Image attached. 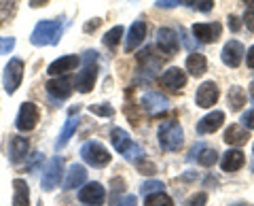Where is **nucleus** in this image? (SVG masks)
<instances>
[{
    "instance_id": "1",
    "label": "nucleus",
    "mask_w": 254,
    "mask_h": 206,
    "mask_svg": "<svg viewBox=\"0 0 254 206\" xmlns=\"http://www.w3.org/2000/svg\"><path fill=\"white\" fill-rule=\"evenodd\" d=\"M62 32H64V26H62L60 19L38 21L34 26V30H32V34H30V41H32V45H36V47L55 45V43H60Z\"/></svg>"
},
{
    "instance_id": "2",
    "label": "nucleus",
    "mask_w": 254,
    "mask_h": 206,
    "mask_svg": "<svg viewBox=\"0 0 254 206\" xmlns=\"http://www.w3.org/2000/svg\"><path fill=\"white\" fill-rule=\"evenodd\" d=\"M157 136H159V145H161L163 151H178L185 145V132H182L180 123L176 119L163 121Z\"/></svg>"
},
{
    "instance_id": "3",
    "label": "nucleus",
    "mask_w": 254,
    "mask_h": 206,
    "mask_svg": "<svg viewBox=\"0 0 254 206\" xmlns=\"http://www.w3.org/2000/svg\"><path fill=\"white\" fill-rule=\"evenodd\" d=\"M81 157L89 166H93V168H102V166H106L110 162V157L113 155L108 153V149L102 145V142L89 140V142H85V145L81 147Z\"/></svg>"
},
{
    "instance_id": "4",
    "label": "nucleus",
    "mask_w": 254,
    "mask_h": 206,
    "mask_svg": "<svg viewBox=\"0 0 254 206\" xmlns=\"http://www.w3.org/2000/svg\"><path fill=\"white\" fill-rule=\"evenodd\" d=\"M38 119H41V110H38L36 104L32 102H23L19 106V113H17V119H15V125H17L19 132H32L36 128Z\"/></svg>"
},
{
    "instance_id": "5",
    "label": "nucleus",
    "mask_w": 254,
    "mask_h": 206,
    "mask_svg": "<svg viewBox=\"0 0 254 206\" xmlns=\"http://www.w3.org/2000/svg\"><path fill=\"white\" fill-rule=\"evenodd\" d=\"M21 79H23V62L19 58H13L9 64H6L4 75H2V83H4V90L9 96L17 92V87L21 85Z\"/></svg>"
},
{
    "instance_id": "6",
    "label": "nucleus",
    "mask_w": 254,
    "mask_h": 206,
    "mask_svg": "<svg viewBox=\"0 0 254 206\" xmlns=\"http://www.w3.org/2000/svg\"><path fill=\"white\" fill-rule=\"evenodd\" d=\"M62 177H64V160L62 157H53L43 172V179H41L43 189L45 192H53L62 183Z\"/></svg>"
},
{
    "instance_id": "7",
    "label": "nucleus",
    "mask_w": 254,
    "mask_h": 206,
    "mask_svg": "<svg viewBox=\"0 0 254 206\" xmlns=\"http://www.w3.org/2000/svg\"><path fill=\"white\" fill-rule=\"evenodd\" d=\"M45 90L55 100H66L70 94L74 92V79L68 77V75H62L58 79H51V81H47Z\"/></svg>"
},
{
    "instance_id": "8",
    "label": "nucleus",
    "mask_w": 254,
    "mask_h": 206,
    "mask_svg": "<svg viewBox=\"0 0 254 206\" xmlns=\"http://www.w3.org/2000/svg\"><path fill=\"white\" fill-rule=\"evenodd\" d=\"M190 32H193V36L197 38L199 43H216L220 38V32H222V26L218 21L214 23H195L193 28H190Z\"/></svg>"
},
{
    "instance_id": "9",
    "label": "nucleus",
    "mask_w": 254,
    "mask_h": 206,
    "mask_svg": "<svg viewBox=\"0 0 254 206\" xmlns=\"http://www.w3.org/2000/svg\"><path fill=\"white\" fill-rule=\"evenodd\" d=\"M110 142H113L115 151L123 153L125 157H127V155L131 157V153H140V149L131 142V136H129V134H127L125 130H121V128H115L113 132H110Z\"/></svg>"
},
{
    "instance_id": "10",
    "label": "nucleus",
    "mask_w": 254,
    "mask_h": 206,
    "mask_svg": "<svg viewBox=\"0 0 254 206\" xmlns=\"http://www.w3.org/2000/svg\"><path fill=\"white\" fill-rule=\"evenodd\" d=\"M218 96H220V92H218V85L214 83V81H205L199 85V90H197V106H201V108H210L214 106L218 102Z\"/></svg>"
},
{
    "instance_id": "11",
    "label": "nucleus",
    "mask_w": 254,
    "mask_h": 206,
    "mask_svg": "<svg viewBox=\"0 0 254 206\" xmlns=\"http://www.w3.org/2000/svg\"><path fill=\"white\" fill-rule=\"evenodd\" d=\"M78 200L89 206H102L106 200V192L100 183H87L81 192H78Z\"/></svg>"
},
{
    "instance_id": "12",
    "label": "nucleus",
    "mask_w": 254,
    "mask_h": 206,
    "mask_svg": "<svg viewBox=\"0 0 254 206\" xmlns=\"http://www.w3.org/2000/svg\"><path fill=\"white\" fill-rule=\"evenodd\" d=\"M244 45L240 41H229L225 47H222V53H220V58L222 62L229 66V68H237L242 64V60H244Z\"/></svg>"
},
{
    "instance_id": "13",
    "label": "nucleus",
    "mask_w": 254,
    "mask_h": 206,
    "mask_svg": "<svg viewBox=\"0 0 254 206\" xmlns=\"http://www.w3.org/2000/svg\"><path fill=\"white\" fill-rule=\"evenodd\" d=\"M178 38L180 36L174 32L172 28H159V32H157V45L161 47V51L165 55H174V53H178V47H180Z\"/></svg>"
},
{
    "instance_id": "14",
    "label": "nucleus",
    "mask_w": 254,
    "mask_h": 206,
    "mask_svg": "<svg viewBox=\"0 0 254 206\" xmlns=\"http://www.w3.org/2000/svg\"><path fill=\"white\" fill-rule=\"evenodd\" d=\"M28 149H30L28 138H23V136H11L9 138V145H6V155H9V160L13 164H19V162L26 160Z\"/></svg>"
},
{
    "instance_id": "15",
    "label": "nucleus",
    "mask_w": 254,
    "mask_h": 206,
    "mask_svg": "<svg viewBox=\"0 0 254 206\" xmlns=\"http://www.w3.org/2000/svg\"><path fill=\"white\" fill-rule=\"evenodd\" d=\"M168 104L170 102L165 96H161V94H157V92H148V94H144V98H142L140 108L146 110L148 115H159L168 108Z\"/></svg>"
},
{
    "instance_id": "16",
    "label": "nucleus",
    "mask_w": 254,
    "mask_h": 206,
    "mask_svg": "<svg viewBox=\"0 0 254 206\" xmlns=\"http://www.w3.org/2000/svg\"><path fill=\"white\" fill-rule=\"evenodd\" d=\"M161 85L165 87V90H170V92H178L182 90V87L187 85V75H185V70H180V68H168L165 73L161 75Z\"/></svg>"
},
{
    "instance_id": "17",
    "label": "nucleus",
    "mask_w": 254,
    "mask_h": 206,
    "mask_svg": "<svg viewBox=\"0 0 254 206\" xmlns=\"http://www.w3.org/2000/svg\"><path fill=\"white\" fill-rule=\"evenodd\" d=\"M95 79H98V66H95V64H87L81 73H78L74 85H76V90L81 94H89L93 90V85H95Z\"/></svg>"
},
{
    "instance_id": "18",
    "label": "nucleus",
    "mask_w": 254,
    "mask_h": 206,
    "mask_svg": "<svg viewBox=\"0 0 254 206\" xmlns=\"http://www.w3.org/2000/svg\"><path fill=\"white\" fill-rule=\"evenodd\" d=\"M144 38H146V23L142 19L133 21L129 32H127V36H125V51H133L138 45L144 43Z\"/></svg>"
},
{
    "instance_id": "19",
    "label": "nucleus",
    "mask_w": 254,
    "mask_h": 206,
    "mask_svg": "<svg viewBox=\"0 0 254 206\" xmlns=\"http://www.w3.org/2000/svg\"><path fill=\"white\" fill-rule=\"evenodd\" d=\"M78 64H81V58H76V55H64V58L51 62L47 73L51 77H62V75H66L68 70H74Z\"/></svg>"
},
{
    "instance_id": "20",
    "label": "nucleus",
    "mask_w": 254,
    "mask_h": 206,
    "mask_svg": "<svg viewBox=\"0 0 254 206\" xmlns=\"http://www.w3.org/2000/svg\"><path fill=\"white\" fill-rule=\"evenodd\" d=\"M222 121H225V113L222 110H212L205 117H201L199 123H197V132L199 134H214L216 130H220Z\"/></svg>"
},
{
    "instance_id": "21",
    "label": "nucleus",
    "mask_w": 254,
    "mask_h": 206,
    "mask_svg": "<svg viewBox=\"0 0 254 206\" xmlns=\"http://www.w3.org/2000/svg\"><path fill=\"white\" fill-rule=\"evenodd\" d=\"M248 138H250L248 130H246L244 125H240V123H231L225 130V142L227 145H231V147H242V145L248 142Z\"/></svg>"
},
{
    "instance_id": "22",
    "label": "nucleus",
    "mask_w": 254,
    "mask_h": 206,
    "mask_svg": "<svg viewBox=\"0 0 254 206\" xmlns=\"http://www.w3.org/2000/svg\"><path fill=\"white\" fill-rule=\"evenodd\" d=\"M244 162H246V157L240 149H229L220 160V168H222V172H235L242 168Z\"/></svg>"
},
{
    "instance_id": "23",
    "label": "nucleus",
    "mask_w": 254,
    "mask_h": 206,
    "mask_svg": "<svg viewBox=\"0 0 254 206\" xmlns=\"http://www.w3.org/2000/svg\"><path fill=\"white\" fill-rule=\"evenodd\" d=\"M13 206H30V187L23 179L13 181Z\"/></svg>"
},
{
    "instance_id": "24",
    "label": "nucleus",
    "mask_w": 254,
    "mask_h": 206,
    "mask_svg": "<svg viewBox=\"0 0 254 206\" xmlns=\"http://www.w3.org/2000/svg\"><path fill=\"white\" fill-rule=\"evenodd\" d=\"M85 179H87L85 166L74 164V166H70L68 177H66V181H64V187H66V189H76L78 185H83V183H85Z\"/></svg>"
},
{
    "instance_id": "25",
    "label": "nucleus",
    "mask_w": 254,
    "mask_h": 206,
    "mask_svg": "<svg viewBox=\"0 0 254 206\" xmlns=\"http://www.w3.org/2000/svg\"><path fill=\"white\" fill-rule=\"evenodd\" d=\"M187 70L193 77H201L205 70H208V60H205L201 53H190L187 58Z\"/></svg>"
},
{
    "instance_id": "26",
    "label": "nucleus",
    "mask_w": 254,
    "mask_h": 206,
    "mask_svg": "<svg viewBox=\"0 0 254 206\" xmlns=\"http://www.w3.org/2000/svg\"><path fill=\"white\" fill-rule=\"evenodd\" d=\"M138 62L140 64H144V66H148V70H155V68H159L163 64V58L161 55H155L153 47H146V49H142L138 53Z\"/></svg>"
},
{
    "instance_id": "27",
    "label": "nucleus",
    "mask_w": 254,
    "mask_h": 206,
    "mask_svg": "<svg viewBox=\"0 0 254 206\" xmlns=\"http://www.w3.org/2000/svg\"><path fill=\"white\" fill-rule=\"evenodd\" d=\"M227 104L231 106V110H240L246 104V92L242 90L240 85H233L227 94Z\"/></svg>"
},
{
    "instance_id": "28",
    "label": "nucleus",
    "mask_w": 254,
    "mask_h": 206,
    "mask_svg": "<svg viewBox=\"0 0 254 206\" xmlns=\"http://www.w3.org/2000/svg\"><path fill=\"white\" fill-rule=\"evenodd\" d=\"M190 155H197V162H199L201 166H205V168H210V166H214L218 162V153L214 151V149H201L197 147L190 151Z\"/></svg>"
},
{
    "instance_id": "29",
    "label": "nucleus",
    "mask_w": 254,
    "mask_h": 206,
    "mask_svg": "<svg viewBox=\"0 0 254 206\" xmlns=\"http://www.w3.org/2000/svg\"><path fill=\"white\" fill-rule=\"evenodd\" d=\"M78 121H81L78 117H70V119L66 121V125H64V130H62V134H60L58 142H55V147L62 149V147H66V145H68V140L72 138V134H74V130H76Z\"/></svg>"
},
{
    "instance_id": "30",
    "label": "nucleus",
    "mask_w": 254,
    "mask_h": 206,
    "mask_svg": "<svg viewBox=\"0 0 254 206\" xmlns=\"http://www.w3.org/2000/svg\"><path fill=\"white\" fill-rule=\"evenodd\" d=\"M144 206H174V200L163 194V192H157V194H150L146 200H144Z\"/></svg>"
},
{
    "instance_id": "31",
    "label": "nucleus",
    "mask_w": 254,
    "mask_h": 206,
    "mask_svg": "<svg viewBox=\"0 0 254 206\" xmlns=\"http://www.w3.org/2000/svg\"><path fill=\"white\" fill-rule=\"evenodd\" d=\"M121 36H123V26H115L113 30H108L104 34V45L110 47V49H115L119 41H121Z\"/></svg>"
},
{
    "instance_id": "32",
    "label": "nucleus",
    "mask_w": 254,
    "mask_h": 206,
    "mask_svg": "<svg viewBox=\"0 0 254 206\" xmlns=\"http://www.w3.org/2000/svg\"><path fill=\"white\" fill-rule=\"evenodd\" d=\"M89 113H93V115H100V117H113L115 115V108L110 106V104H91L89 106Z\"/></svg>"
},
{
    "instance_id": "33",
    "label": "nucleus",
    "mask_w": 254,
    "mask_h": 206,
    "mask_svg": "<svg viewBox=\"0 0 254 206\" xmlns=\"http://www.w3.org/2000/svg\"><path fill=\"white\" fill-rule=\"evenodd\" d=\"M205 204H208V194L205 192H197L185 202V206H205Z\"/></svg>"
},
{
    "instance_id": "34",
    "label": "nucleus",
    "mask_w": 254,
    "mask_h": 206,
    "mask_svg": "<svg viewBox=\"0 0 254 206\" xmlns=\"http://www.w3.org/2000/svg\"><path fill=\"white\" fill-rule=\"evenodd\" d=\"M136 168L142 172V174H155L157 172V166L153 162H148V160H136Z\"/></svg>"
},
{
    "instance_id": "35",
    "label": "nucleus",
    "mask_w": 254,
    "mask_h": 206,
    "mask_svg": "<svg viewBox=\"0 0 254 206\" xmlns=\"http://www.w3.org/2000/svg\"><path fill=\"white\" fill-rule=\"evenodd\" d=\"M189 6H193V9H197V11L208 13V11L214 9V0H190Z\"/></svg>"
},
{
    "instance_id": "36",
    "label": "nucleus",
    "mask_w": 254,
    "mask_h": 206,
    "mask_svg": "<svg viewBox=\"0 0 254 206\" xmlns=\"http://www.w3.org/2000/svg\"><path fill=\"white\" fill-rule=\"evenodd\" d=\"M123 187H125V183H123V179H113L110 181V189H113V194H110V200H117V196L119 194H123Z\"/></svg>"
},
{
    "instance_id": "37",
    "label": "nucleus",
    "mask_w": 254,
    "mask_h": 206,
    "mask_svg": "<svg viewBox=\"0 0 254 206\" xmlns=\"http://www.w3.org/2000/svg\"><path fill=\"white\" fill-rule=\"evenodd\" d=\"M163 189V183H159V181H148V183L142 185V194H157V192H161Z\"/></svg>"
},
{
    "instance_id": "38",
    "label": "nucleus",
    "mask_w": 254,
    "mask_h": 206,
    "mask_svg": "<svg viewBox=\"0 0 254 206\" xmlns=\"http://www.w3.org/2000/svg\"><path fill=\"white\" fill-rule=\"evenodd\" d=\"M15 47V38H2L0 36V53H9Z\"/></svg>"
},
{
    "instance_id": "39",
    "label": "nucleus",
    "mask_w": 254,
    "mask_h": 206,
    "mask_svg": "<svg viewBox=\"0 0 254 206\" xmlns=\"http://www.w3.org/2000/svg\"><path fill=\"white\" fill-rule=\"evenodd\" d=\"M242 125H244L246 130H254V108L248 110V113L242 117Z\"/></svg>"
},
{
    "instance_id": "40",
    "label": "nucleus",
    "mask_w": 254,
    "mask_h": 206,
    "mask_svg": "<svg viewBox=\"0 0 254 206\" xmlns=\"http://www.w3.org/2000/svg\"><path fill=\"white\" fill-rule=\"evenodd\" d=\"M244 23H246V28H248L250 32H254V6L246 11V15H244Z\"/></svg>"
},
{
    "instance_id": "41",
    "label": "nucleus",
    "mask_w": 254,
    "mask_h": 206,
    "mask_svg": "<svg viewBox=\"0 0 254 206\" xmlns=\"http://www.w3.org/2000/svg\"><path fill=\"white\" fill-rule=\"evenodd\" d=\"M182 4V0H159L157 6H161V9H174V6Z\"/></svg>"
},
{
    "instance_id": "42",
    "label": "nucleus",
    "mask_w": 254,
    "mask_h": 206,
    "mask_svg": "<svg viewBox=\"0 0 254 206\" xmlns=\"http://www.w3.org/2000/svg\"><path fill=\"white\" fill-rule=\"evenodd\" d=\"M229 28L233 30V32H240V28H242V21L237 15H229Z\"/></svg>"
},
{
    "instance_id": "43",
    "label": "nucleus",
    "mask_w": 254,
    "mask_h": 206,
    "mask_svg": "<svg viewBox=\"0 0 254 206\" xmlns=\"http://www.w3.org/2000/svg\"><path fill=\"white\" fill-rule=\"evenodd\" d=\"M100 26H102V19H100V17H95V19H91V21H87L83 30H85V32H91V30H98Z\"/></svg>"
},
{
    "instance_id": "44",
    "label": "nucleus",
    "mask_w": 254,
    "mask_h": 206,
    "mask_svg": "<svg viewBox=\"0 0 254 206\" xmlns=\"http://www.w3.org/2000/svg\"><path fill=\"white\" fill-rule=\"evenodd\" d=\"M136 202H138V200H136V196H125L119 206H136Z\"/></svg>"
},
{
    "instance_id": "45",
    "label": "nucleus",
    "mask_w": 254,
    "mask_h": 206,
    "mask_svg": "<svg viewBox=\"0 0 254 206\" xmlns=\"http://www.w3.org/2000/svg\"><path fill=\"white\" fill-rule=\"evenodd\" d=\"M246 64H248L250 68H254V45L248 49V53H246Z\"/></svg>"
},
{
    "instance_id": "46",
    "label": "nucleus",
    "mask_w": 254,
    "mask_h": 206,
    "mask_svg": "<svg viewBox=\"0 0 254 206\" xmlns=\"http://www.w3.org/2000/svg\"><path fill=\"white\" fill-rule=\"evenodd\" d=\"M49 0H30V6L32 9H41V6H45Z\"/></svg>"
},
{
    "instance_id": "47",
    "label": "nucleus",
    "mask_w": 254,
    "mask_h": 206,
    "mask_svg": "<svg viewBox=\"0 0 254 206\" xmlns=\"http://www.w3.org/2000/svg\"><path fill=\"white\" fill-rule=\"evenodd\" d=\"M95 58H98V51H87V53H85V58H83V60L87 62V64H91V60L95 62Z\"/></svg>"
},
{
    "instance_id": "48",
    "label": "nucleus",
    "mask_w": 254,
    "mask_h": 206,
    "mask_svg": "<svg viewBox=\"0 0 254 206\" xmlns=\"http://www.w3.org/2000/svg\"><path fill=\"white\" fill-rule=\"evenodd\" d=\"M244 4L248 6V9H252V6H254V0H244Z\"/></svg>"
},
{
    "instance_id": "49",
    "label": "nucleus",
    "mask_w": 254,
    "mask_h": 206,
    "mask_svg": "<svg viewBox=\"0 0 254 206\" xmlns=\"http://www.w3.org/2000/svg\"><path fill=\"white\" fill-rule=\"evenodd\" d=\"M250 96H252V100H254V81L250 83Z\"/></svg>"
},
{
    "instance_id": "50",
    "label": "nucleus",
    "mask_w": 254,
    "mask_h": 206,
    "mask_svg": "<svg viewBox=\"0 0 254 206\" xmlns=\"http://www.w3.org/2000/svg\"><path fill=\"white\" fill-rule=\"evenodd\" d=\"M252 151H254V145H252Z\"/></svg>"
}]
</instances>
